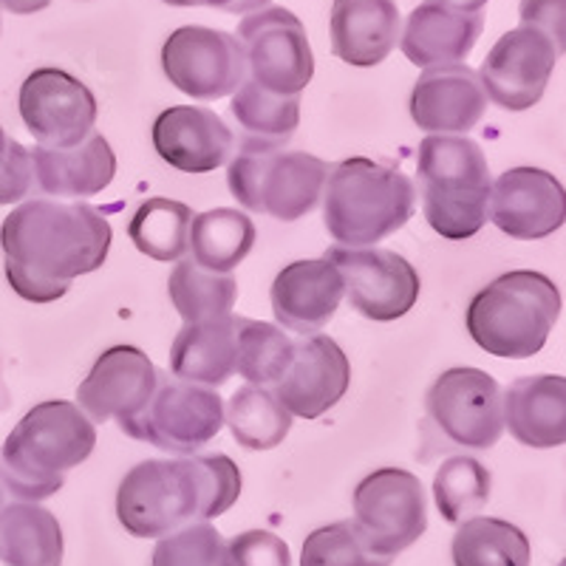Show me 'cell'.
<instances>
[{"mask_svg":"<svg viewBox=\"0 0 566 566\" xmlns=\"http://www.w3.org/2000/svg\"><path fill=\"white\" fill-rule=\"evenodd\" d=\"M114 230L97 207L34 199L0 227L9 286L29 303L60 301L71 281L97 272Z\"/></svg>","mask_w":566,"mask_h":566,"instance_id":"6da1fadb","label":"cell"},{"mask_svg":"<svg viewBox=\"0 0 566 566\" xmlns=\"http://www.w3.org/2000/svg\"><path fill=\"white\" fill-rule=\"evenodd\" d=\"M241 495V470L224 453L148 459L125 473L116 518L134 538H161L224 515Z\"/></svg>","mask_w":566,"mask_h":566,"instance_id":"7a4b0ae2","label":"cell"},{"mask_svg":"<svg viewBox=\"0 0 566 566\" xmlns=\"http://www.w3.org/2000/svg\"><path fill=\"white\" fill-rule=\"evenodd\" d=\"M94 444L97 428L74 402H40L0 448V484L20 502L52 499L71 470L94 453Z\"/></svg>","mask_w":566,"mask_h":566,"instance_id":"3957f363","label":"cell"},{"mask_svg":"<svg viewBox=\"0 0 566 566\" xmlns=\"http://www.w3.org/2000/svg\"><path fill=\"white\" fill-rule=\"evenodd\" d=\"M323 224L340 247H377L411 221L413 181L402 170L354 156L328 168Z\"/></svg>","mask_w":566,"mask_h":566,"instance_id":"277c9868","label":"cell"},{"mask_svg":"<svg viewBox=\"0 0 566 566\" xmlns=\"http://www.w3.org/2000/svg\"><path fill=\"white\" fill-rule=\"evenodd\" d=\"M558 317V286L541 272L515 270L473 295L464 323L476 346L493 357L527 360L547 346Z\"/></svg>","mask_w":566,"mask_h":566,"instance_id":"5b68a950","label":"cell"},{"mask_svg":"<svg viewBox=\"0 0 566 566\" xmlns=\"http://www.w3.org/2000/svg\"><path fill=\"white\" fill-rule=\"evenodd\" d=\"M417 176L424 219L442 239L468 241L488 224L493 185L479 142L451 134L424 136L419 142Z\"/></svg>","mask_w":566,"mask_h":566,"instance_id":"8992f818","label":"cell"},{"mask_svg":"<svg viewBox=\"0 0 566 566\" xmlns=\"http://www.w3.org/2000/svg\"><path fill=\"white\" fill-rule=\"evenodd\" d=\"M328 165L306 150L241 148L230 161L227 185L241 207L277 221H297L317 207Z\"/></svg>","mask_w":566,"mask_h":566,"instance_id":"52a82bcc","label":"cell"},{"mask_svg":"<svg viewBox=\"0 0 566 566\" xmlns=\"http://www.w3.org/2000/svg\"><path fill=\"white\" fill-rule=\"evenodd\" d=\"M235 34L244 49L247 80L281 97H301L315 77V54L297 14L283 7L258 9L241 20Z\"/></svg>","mask_w":566,"mask_h":566,"instance_id":"ba28073f","label":"cell"},{"mask_svg":"<svg viewBox=\"0 0 566 566\" xmlns=\"http://www.w3.org/2000/svg\"><path fill=\"white\" fill-rule=\"evenodd\" d=\"M326 261L337 266L343 277V295L354 312L377 323L406 317L417 306L419 272L399 252L382 247H328Z\"/></svg>","mask_w":566,"mask_h":566,"instance_id":"9c48e42d","label":"cell"},{"mask_svg":"<svg viewBox=\"0 0 566 566\" xmlns=\"http://www.w3.org/2000/svg\"><path fill=\"white\" fill-rule=\"evenodd\" d=\"M354 524L377 553L386 558L399 555L428 530L422 482L402 468L368 473L354 490Z\"/></svg>","mask_w":566,"mask_h":566,"instance_id":"30bf717a","label":"cell"},{"mask_svg":"<svg viewBox=\"0 0 566 566\" xmlns=\"http://www.w3.org/2000/svg\"><path fill=\"white\" fill-rule=\"evenodd\" d=\"M428 417L451 444L490 451L504 431L502 388L482 368H448L424 397Z\"/></svg>","mask_w":566,"mask_h":566,"instance_id":"8fae6325","label":"cell"},{"mask_svg":"<svg viewBox=\"0 0 566 566\" xmlns=\"http://www.w3.org/2000/svg\"><path fill=\"white\" fill-rule=\"evenodd\" d=\"M161 69L181 94L199 103L230 97L247 80L239 38L207 27L176 29L161 45Z\"/></svg>","mask_w":566,"mask_h":566,"instance_id":"7c38bea8","label":"cell"},{"mask_svg":"<svg viewBox=\"0 0 566 566\" xmlns=\"http://www.w3.org/2000/svg\"><path fill=\"white\" fill-rule=\"evenodd\" d=\"M224 428V399L212 388L174 380L159 371V386L136 424L134 439L159 451L193 457Z\"/></svg>","mask_w":566,"mask_h":566,"instance_id":"4fadbf2b","label":"cell"},{"mask_svg":"<svg viewBox=\"0 0 566 566\" xmlns=\"http://www.w3.org/2000/svg\"><path fill=\"white\" fill-rule=\"evenodd\" d=\"M159 386V368L136 346H114L77 388V408L91 422L114 419L128 437H134L142 413Z\"/></svg>","mask_w":566,"mask_h":566,"instance_id":"5bb4252c","label":"cell"},{"mask_svg":"<svg viewBox=\"0 0 566 566\" xmlns=\"http://www.w3.org/2000/svg\"><path fill=\"white\" fill-rule=\"evenodd\" d=\"M18 103L20 119L43 148H74L97 123V97L69 71H32L20 85Z\"/></svg>","mask_w":566,"mask_h":566,"instance_id":"9a60e30c","label":"cell"},{"mask_svg":"<svg viewBox=\"0 0 566 566\" xmlns=\"http://www.w3.org/2000/svg\"><path fill=\"white\" fill-rule=\"evenodd\" d=\"M560 54L547 34L518 27L495 40L476 74L490 103L504 111H527L544 97Z\"/></svg>","mask_w":566,"mask_h":566,"instance_id":"2e32d148","label":"cell"},{"mask_svg":"<svg viewBox=\"0 0 566 566\" xmlns=\"http://www.w3.org/2000/svg\"><path fill=\"white\" fill-rule=\"evenodd\" d=\"M488 219L515 241H541L566 221L564 185L541 168L504 170L490 187Z\"/></svg>","mask_w":566,"mask_h":566,"instance_id":"e0dca14e","label":"cell"},{"mask_svg":"<svg viewBox=\"0 0 566 566\" xmlns=\"http://www.w3.org/2000/svg\"><path fill=\"white\" fill-rule=\"evenodd\" d=\"M348 382L352 366L346 352L332 337L310 335L295 343L290 366L272 386V394L292 417L317 419L346 397Z\"/></svg>","mask_w":566,"mask_h":566,"instance_id":"ac0fdd59","label":"cell"},{"mask_svg":"<svg viewBox=\"0 0 566 566\" xmlns=\"http://www.w3.org/2000/svg\"><path fill=\"white\" fill-rule=\"evenodd\" d=\"M154 148L181 174H212L230 161L235 136L216 111L174 105L156 116Z\"/></svg>","mask_w":566,"mask_h":566,"instance_id":"d6986e66","label":"cell"},{"mask_svg":"<svg viewBox=\"0 0 566 566\" xmlns=\"http://www.w3.org/2000/svg\"><path fill=\"white\" fill-rule=\"evenodd\" d=\"M482 80L470 65L424 69L411 91V119L428 134H468L488 111Z\"/></svg>","mask_w":566,"mask_h":566,"instance_id":"ffe728a7","label":"cell"},{"mask_svg":"<svg viewBox=\"0 0 566 566\" xmlns=\"http://www.w3.org/2000/svg\"><path fill=\"white\" fill-rule=\"evenodd\" d=\"M277 326L310 337L317 335L343 301V277L326 258H306L283 266L270 290Z\"/></svg>","mask_w":566,"mask_h":566,"instance_id":"44dd1931","label":"cell"},{"mask_svg":"<svg viewBox=\"0 0 566 566\" xmlns=\"http://www.w3.org/2000/svg\"><path fill=\"white\" fill-rule=\"evenodd\" d=\"M484 32V14L451 0H422L408 14L399 49L419 69L462 63Z\"/></svg>","mask_w":566,"mask_h":566,"instance_id":"7402d4cb","label":"cell"},{"mask_svg":"<svg viewBox=\"0 0 566 566\" xmlns=\"http://www.w3.org/2000/svg\"><path fill=\"white\" fill-rule=\"evenodd\" d=\"M32 154L34 181L45 196L54 199H85L103 193L116 176V156L108 139L91 130L74 148H43L38 145Z\"/></svg>","mask_w":566,"mask_h":566,"instance_id":"603a6c76","label":"cell"},{"mask_svg":"<svg viewBox=\"0 0 566 566\" xmlns=\"http://www.w3.org/2000/svg\"><path fill=\"white\" fill-rule=\"evenodd\" d=\"M328 29L335 57L371 69L397 49L402 18L397 0H335Z\"/></svg>","mask_w":566,"mask_h":566,"instance_id":"cb8c5ba5","label":"cell"},{"mask_svg":"<svg viewBox=\"0 0 566 566\" xmlns=\"http://www.w3.org/2000/svg\"><path fill=\"white\" fill-rule=\"evenodd\" d=\"M239 315L185 323L170 348V371L176 380L219 388L239 366Z\"/></svg>","mask_w":566,"mask_h":566,"instance_id":"d4e9b609","label":"cell"},{"mask_svg":"<svg viewBox=\"0 0 566 566\" xmlns=\"http://www.w3.org/2000/svg\"><path fill=\"white\" fill-rule=\"evenodd\" d=\"M504 424L527 448L566 442V380L558 374L522 377L502 394Z\"/></svg>","mask_w":566,"mask_h":566,"instance_id":"484cf974","label":"cell"},{"mask_svg":"<svg viewBox=\"0 0 566 566\" xmlns=\"http://www.w3.org/2000/svg\"><path fill=\"white\" fill-rule=\"evenodd\" d=\"M3 566H63V530L52 510L34 502L0 507Z\"/></svg>","mask_w":566,"mask_h":566,"instance_id":"4316f807","label":"cell"},{"mask_svg":"<svg viewBox=\"0 0 566 566\" xmlns=\"http://www.w3.org/2000/svg\"><path fill=\"white\" fill-rule=\"evenodd\" d=\"M255 224L250 216L232 210V207H219L193 216L190 232H187V250L193 252L190 261L210 272H232L244 261L255 247Z\"/></svg>","mask_w":566,"mask_h":566,"instance_id":"83f0119b","label":"cell"},{"mask_svg":"<svg viewBox=\"0 0 566 566\" xmlns=\"http://www.w3.org/2000/svg\"><path fill=\"white\" fill-rule=\"evenodd\" d=\"M230 114L244 130V148H286L301 125V97H281L244 80L232 94Z\"/></svg>","mask_w":566,"mask_h":566,"instance_id":"f1b7e54d","label":"cell"},{"mask_svg":"<svg viewBox=\"0 0 566 566\" xmlns=\"http://www.w3.org/2000/svg\"><path fill=\"white\" fill-rule=\"evenodd\" d=\"M453 566H530V538L504 518L473 515L451 544Z\"/></svg>","mask_w":566,"mask_h":566,"instance_id":"f546056e","label":"cell"},{"mask_svg":"<svg viewBox=\"0 0 566 566\" xmlns=\"http://www.w3.org/2000/svg\"><path fill=\"white\" fill-rule=\"evenodd\" d=\"M232 437L247 451H272L292 431V413L266 386H244L230 397L224 411Z\"/></svg>","mask_w":566,"mask_h":566,"instance_id":"4dcf8cb0","label":"cell"},{"mask_svg":"<svg viewBox=\"0 0 566 566\" xmlns=\"http://www.w3.org/2000/svg\"><path fill=\"white\" fill-rule=\"evenodd\" d=\"M168 295L185 323H205L230 315L239 297V283L227 272H210L196 261H179L168 277Z\"/></svg>","mask_w":566,"mask_h":566,"instance_id":"1f68e13d","label":"cell"},{"mask_svg":"<svg viewBox=\"0 0 566 566\" xmlns=\"http://www.w3.org/2000/svg\"><path fill=\"white\" fill-rule=\"evenodd\" d=\"M193 210L174 199H148L128 224V235L142 255L161 261V264H179L187 255V232H190Z\"/></svg>","mask_w":566,"mask_h":566,"instance_id":"d6a6232c","label":"cell"},{"mask_svg":"<svg viewBox=\"0 0 566 566\" xmlns=\"http://www.w3.org/2000/svg\"><path fill=\"white\" fill-rule=\"evenodd\" d=\"M490 470L479 459L453 457L433 476V499L448 524H462L490 502Z\"/></svg>","mask_w":566,"mask_h":566,"instance_id":"836d02e7","label":"cell"},{"mask_svg":"<svg viewBox=\"0 0 566 566\" xmlns=\"http://www.w3.org/2000/svg\"><path fill=\"white\" fill-rule=\"evenodd\" d=\"M292 352H295V340H290V335L283 328L264 321L241 317L235 374H241L252 386H275L281 380V374L286 371V366H290Z\"/></svg>","mask_w":566,"mask_h":566,"instance_id":"e575fe53","label":"cell"},{"mask_svg":"<svg viewBox=\"0 0 566 566\" xmlns=\"http://www.w3.org/2000/svg\"><path fill=\"white\" fill-rule=\"evenodd\" d=\"M391 560L368 544L354 518L310 533L301 553V566H391Z\"/></svg>","mask_w":566,"mask_h":566,"instance_id":"d590c367","label":"cell"},{"mask_svg":"<svg viewBox=\"0 0 566 566\" xmlns=\"http://www.w3.org/2000/svg\"><path fill=\"white\" fill-rule=\"evenodd\" d=\"M150 566H232L224 535L210 522H196L161 535Z\"/></svg>","mask_w":566,"mask_h":566,"instance_id":"8d00e7d4","label":"cell"},{"mask_svg":"<svg viewBox=\"0 0 566 566\" xmlns=\"http://www.w3.org/2000/svg\"><path fill=\"white\" fill-rule=\"evenodd\" d=\"M227 547H230L232 566H292L286 541L270 530H247L227 541Z\"/></svg>","mask_w":566,"mask_h":566,"instance_id":"74e56055","label":"cell"},{"mask_svg":"<svg viewBox=\"0 0 566 566\" xmlns=\"http://www.w3.org/2000/svg\"><path fill=\"white\" fill-rule=\"evenodd\" d=\"M34 187V165L29 154L18 139L9 136L7 154L0 161V207L14 205V201L27 199Z\"/></svg>","mask_w":566,"mask_h":566,"instance_id":"f35d334b","label":"cell"},{"mask_svg":"<svg viewBox=\"0 0 566 566\" xmlns=\"http://www.w3.org/2000/svg\"><path fill=\"white\" fill-rule=\"evenodd\" d=\"M518 18H522V27L547 34L560 52H564L566 0H522Z\"/></svg>","mask_w":566,"mask_h":566,"instance_id":"ab89813d","label":"cell"},{"mask_svg":"<svg viewBox=\"0 0 566 566\" xmlns=\"http://www.w3.org/2000/svg\"><path fill=\"white\" fill-rule=\"evenodd\" d=\"M266 3H270V0H199V7H210L230 14L258 12V9H266Z\"/></svg>","mask_w":566,"mask_h":566,"instance_id":"60d3db41","label":"cell"},{"mask_svg":"<svg viewBox=\"0 0 566 566\" xmlns=\"http://www.w3.org/2000/svg\"><path fill=\"white\" fill-rule=\"evenodd\" d=\"M52 0H0V7L7 9L12 14H34V12H43Z\"/></svg>","mask_w":566,"mask_h":566,"instance_id":"b9f144b4","label":"cell"},{"mask_svg":"<svg viewBox=\"0 0 566 566\" xmlns=\"http://www.w3.org/2000/svg\"><path fill=\"white\" fill-rule=\"evenodd\" d=\"M451 3H457V7L462 9H473V12H482V7L488 0H451Z\"/></svg>","mask_w":566,"mask_h":566,"instance_id":"7bdbcfd3","label":"cell"},{"mask_svg":"<svg viewBox=\"0 0 566 566\" xmlns=\"http://www.w3.org/2000/svg\"><path fill=\"white\" fill-rule=\"evenodd\" d=\"M7 142H9V136H7V130H3V125H0V161H3V154H7Z\"/></svg>","mask_w":566,"mask_h":566,"instance_id":"ee69618b","label":"cell"}]
</instances>
